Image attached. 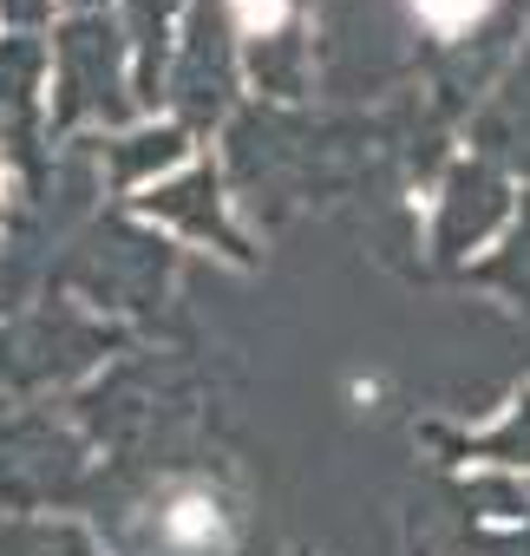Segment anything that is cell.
Instances as JSON below:
<instances>
[{
    "instance_id": "obj_3",
    "label": "cell",
    "mask_w": 530,
    "mask_h": 556,
    "mask_svg": "<svg viewBox=\"0 0 530 556\" xmlns=\"http://www.w3.org/2000/svg\"><path fill=\"white\" fill-rule=\"evenodd\" d=\"M229 8H236V21H242L249 34H269V27L289 21V0H229Z\"/></svg>"
},
{
    "instance_id": "obj_1",
    "label": "cell",
    "mask_w": 530,
    "mask_h": 556,
    "mask_svg": "<svg viewBox=\"0 0 530 556\" xmlns=\"http://www.w3.org/2000/svg\"><path fill=\"white\" fill-rule=\"evenodd\" d=\"M164 536L184 543V549L216 543V504H210V497H177V504L164 510Z\"/></svg>"
},
{
    "instance_id": "obj_2",
    "label": "cell",
    "mask_w": 530,
    "mask_h": 556,
    "mask_svg": "<svg viewBox=\"0 0 530 556\" xmlns=\"http://www.w3.org/2000/svg\"><path fill=\"white\" fill-rule=\"evenodd\" d=\"M484 8H491V0H413V14H419L426 27H439V34H458V27H471Z\"/></svg>"
}]
</instances>
